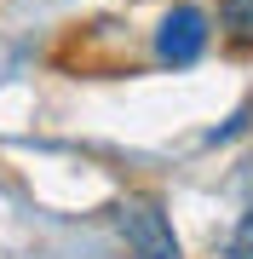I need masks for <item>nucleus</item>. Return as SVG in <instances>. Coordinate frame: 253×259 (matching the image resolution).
Returning <instances> with one entry per match:
<instances>
[{"label": "nucleus", "instance_id": "f257e3e1", "mask_svg": "<svg viewBox=\"0 0 253 259\" xmlns=\"http://www.w3.org/2000/svg\"><path fill=\"white\" fill-rule=\"evenodd\" d=\"M207 40H213V12H207V6H190V0H178L167 18L156 23V64L190 69V64L207 52Z\"/></svg>", "mask_w": 253, "mask_h": 259}, {"label": "nucleus", "instance_id": "7ed1b4c3", "mask_svg": "<svg viewBox=\"0 0 253 259\" xmlns=\"http://www.w3.org/2000/svg\"><path fill=\"white\" fill-rule=\"evenodd\" d=\"M219 35L236 52H253V0H219Z\"/></svg>", "mask_w": 253, "mask_h": 259}, {"label": "nucleus", "instance_id": "f03ea898", "mask_svg": "<svg viewBox=\"0 0 253 259\" xmlns=\"http://www.w3.org/2000/svg\"><path fill=\"white\" fill-rule=\"evenodd\" d=\"M115 225H121L127 248L138 259H184L173 225H167V213H161V202H150V196H127V202L115 207Z\"/></svg>", "mask_w": 253, "mask_h": 259}, {"label": "nucleus", "instance_id": "20e7f679", "mask_svg": "<svg viewBox=\"0 0 253 259\" xmlns=\"http://www.w3.org/2000/svg\"><path fill=\"white\" fill-rule=\"evenodd\" d=\"M225 259H253V207L242 213V225L230 231V242H225Z\"/></svg>", "mask_w": 253, "mask_h": 259}]
</instances>
